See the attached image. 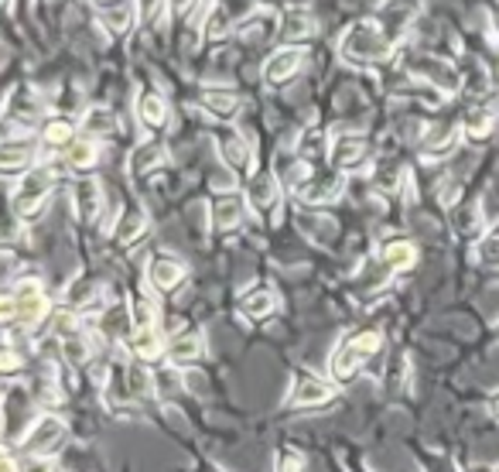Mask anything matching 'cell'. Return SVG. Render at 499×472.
Returning <instances> with one entry per match:
<instances>
[{
	"mask_svg": "<svg viewBox=\"0 0 499 472\" xmlns=\"http://www.w3.org/2000/svg\"><path fill=\"white\" fill-rule=\"evenodd\" d=\"M397 45L386 38V31L376 25V21H356L353 28L343 35L339 42V52H343L345 62L353 65H376V62H386L394 55Z\"/></svg>",
	"mask_w": 499,
	"mask_h": 472,
	"instance_id": "cell-1",
	"label": "cell"
},
{
	"mask_svg": "<svg viewBox=\"0 0 499 472\" xmlns=\"http://www.w3.org/2000/svg\"><path fill=\"white\" fill-rule=\"evenodd\" d=\"M380 346H384V336H380V332H356V336H345L343 343L335 346V353L328 357V377H332L335 384L353 380L359 367H363Z\"/></svg>",
	"mask_w": 499,
	"mask_h": 472,
	"instance_id": "cell-2",
	"label": "cell"
},
{
	"mask_svg": "<svg viewBox=\"0 0 499 472\" xmlns=\"http://www.w3.org/2000/svg\"><path fill=\"white\" fill-rule=\"evenodd\" d=\"M4 322H7V329H15V326H25V329H35L38 322H45V315H48V295H45V287L38 281H21V285L4 298Z\"/></svg>",
	"mask_w": 499,
	"mask_h": 472,
	"instance_id": "cell-3",
	"label": "cell"
},
{
	"mask_svg": "<svg viewBox=\"0 0 499 472\" xmlns=\"http://www.w3.org/2000/svg\"><path fill=\"white\" fill-rule=\"evenodd\" d=\"M400 65L411 72L414 79H421V83H431L434 89H442L444 96H455L458 89H462V75L452 62H444L438 55H428V52H404L400 58Z\"/></svg>",
	"mask_w": 499,
	"mask_h": 472,
	"instance_id": "cell-4",
	"label": "cell"
},
{
	"mask_svg": "<svg viewBox=\"0 0 499 472\" xmlns=\"http://www.w3.org/2000/svg\"><path fill=\"white\" fill-rule=\"evenodd\" d=\"M52 186H55V168H31L21 186L11 192V206H15L17 219H35V216L45 209V202L52 196Z\"/></svg>",
	"mask_w": 499,
	"mask_h": 472,
	"instance_id": "cell-5",
	"label": "cell"
},
{
	"mask_svg": "<svg viewBox=\"0 0 499 472\" xmlns=\"http://www.w3.org/2000/svg\"><path fill=\"white\" fill-rule=\"evenodd\" d=\"M65 421H58L55 415H42L35 425H31V431H25V452L28 456H38V458H52L65 445Z\"/></svg>",
	"mask_w": 499,
	"mask_h": 472,
	"instance_id": "cell-6",
	"label": "cell"
},
{
	"mask_svg": "<svg viewBox=\"0 0 499 472\" xmlns=\"http://www.w3.org/2000/svg\"><path fill=\"white\" fill-rule=\"evenodd\" d=\"M332 397H335V387L328 384L325 377H318L312 370H298L291 394H287V407H314V404H328Z\"/></svg>",
	"mask_w": 499,
	"mask_h": 472,
	"instance_id": "cell-7",
	"label": "cell"
},
{
	"mask_svg": "<svg viewBox=\"0 0 499 472\" xmlns=\"http://www.w3.org/2000/svg\"><path fill=\"white\" fill-rule=\"evenodd\" d=\"M370 157V141L363 134H335L328 144V161L335 172H356Z\"/></svg>",
	"mask_w": 499,
	"mask_h": 472,
	"instance_id": "cell-8",
	"label": "cell"
},
{
	"mask_svg": "<svg viewBox=\"0 0 499 472\" xmlns=\"http://www.w3.org/2000/svg\"><path fill=\"white\" fill-rule=\"evenodd\" d=\"M42 116V100L35 96V89H28L25 83L7 93V106H4V120L7 127L28 130L35 120Z\"/></svg>",
	"mask_w": 499,
	"mask_h": 472,
	"instance_id": "cell-9",
	"label": "cell"
},
{
	"mask_svg": "<svg viewBox=\"0 0 499 472\" xmlns=\"http://www.w3.org/2000/svg\"><path fill=\"white\" fill-rule=\"evenodd\" d=\"M298 199L308 206H325L343 196V172H312L298 188Z\"/></svg>",
	"mask_w": 499,
	"mask_h": 472,
	"instance_id": "cell-10",
	"label": "cell"
},
{
	"mask_svg": "<svg viewBox=\"0 0 499 472\" xmlns=\"http://www.w3.org/2000/svg\"><path fill=\"white\" fill-rule=\"evenodd\" d=\"M134 332H137V326H134V312H130L127 301H114V305L100 315V336L110 346H124V343L130 346Z\"/></svg>",
	"mask_w": 499,
	"mask_h": 472,
	"instance_id": "cell-11",
	"label": "cell"
},
{
	"mask_svg": "<svg viewBox=\"0 0 499 472\" xmlns=\"http://www.w3.org/2000/svg\"><path fill=\"white\" fill-rule=\"evenodd\" d=\"M202 353H205V339H202L199 329H178L168 339V363L172 367H178V370H185V367H195L202 359Z\"/></svg>",
	"mask_w": 499,
	"mask_h": 472,
	"instance_id": "cell-12",
	"label": "cell"
},
{
	"mask_svg": "<svg viewBox=\"0 0 499 472\" xmlns=\"http://www.w3.org/2000/svg\"><path fill=\"white\" fill-rule=\"evenodd\" d=\"M185 277H188V267L178 257H172V254H157V257L147 264V281H151V287H155L157 295L175 291Z\"/></svg>",
	"mask_w": 499,
	"mask_h": 472,
	"instance_id": "cell-13",
	"label": "cell"
},
{
	"mask_svg": "<svg viewBox=\"0 0 499 472\" xmlns=\"http://www.w3.org/2000/svg\"><path fill=\"white\" fill-rule=\"evenodd\" d=\"M301 62H304V52H301L298 45L277 48V52L264 62V83H267V86H284L287 79H294V72L301 69Z\"/></svg>",
	"mask_w": 499,
	"mask_h": 472,
	"instance_id": "cell-14",
	"label": "cell"
},
{
	"mask_svg": "<svg viewBox=\"0 0 499 472\" xmlns=\"http://www.w3.org/2000/svg\"><path fill=\"white\" fill-rule=\"evenodd\" d=\"M246 202L254 213H271L281 206V178L274 172H257L246 182Z\"/></svg>",
	"mask_w": 499,
	"mask_h": 472,
	"instance_id": "cell-15",
	"label": "cell"
},
{
	"mask_svg": "<svg viewBox=\"0 0 499 472\" xmlns=\"http://www.w3.org/2000/svg\"><path fill=\"white\" fill-rule=\"evenodd\" d=\"M96 4V11H100V25L114 38L120 35H127L134 28V21H137V4L134 0H93Z\"/></svg>",
	"mask_w": 499,
	"mask_h": 472,
	"instance_id": "cell-16",
	"label": "cell"
},
{
	"mask_svg": "<svg viewBox=\"0 0 499 472\" xmlns=\"http://www.w3.org/2000/svg\"><path fill=\"white\" fill-rule=\"evenodd\" d=\"M0 157H4V175H17V172H31V161H35V144L31 137H17V134H4V147H0Z\"/></svg>",
	"mask_w": 499,
	"mask_h": 472,
	"instance_id": "cell-17",
	"label": "cell"
},
{
	"mask_svg": "<svg viewBox=\"0 0 499 472\" xmlns=\"http://www.w3.org/2000/svg\"><path fill=\"white\" fill-rule=\"evenodd\" d=\"M314 31H318V25H314V17L308 15V11H301V7H291L284 17H281V28H277V38L284 45H304L314 38Z\"/></svg>",
	"mask_w": 499,
	"mask_h": 472,
	"instance_id": "cell-18",
	"label": "cell"
},
{
	"mask_svg": "<svg viewBox=\"0 0 499 472\" xmlns=\"http://www.w3.org/2000/svg\"><path fill=\"white\" fill-rule=\"evenodd\" d=\"M202 110L209 116H215V120H223V124H229V120H236L240 116V96L236 93H229V89H202Z\"/></svg>",
	"mask_w": 499,
	"mask_h": 472,
	"instance_id": "cell-19",
	"label": "cell"
},
{
	"mask_svg": "<svg viewBox=\"0 0 499 472\" xmlns=\"http://www.w3.org/2000/svg\"><path fill=\"white\" fill-rule=\"evenodd\" d=\"M246 216V202L240 192H223L213 199V226L215 229H236Z\"/></svg>",
	"mask_w": 499,
	"mask_h": 472,
	"instance_id": "cell-20",
	"label": "cell"
},
{
	"mask_svg": "<svg viewBox=\"0 0 499 472\" xmlns=\"http://www.w3.org/2000/svg\"><path fill=\"white\" fill-rule=\"evenodd\" d=\"M380 17H384V25L380 28L386 31V38L397 45L407 28H411V4L407 0H386L384 7H380Z\"/></svg>",
	"mask_w": 499,
	"mask_h": 472,
	"instance_id": "cell-21",
	"label": "cell"
},
{
	"mask_svg": "<svg viewBox=\"0 0 499 472\" xmlns=\"http://www.w3.org/2000/svg\"><path fill=\"white\" fill-rule=\"evenodd\" d=\"M458 151V130L455 127H442V130H428L424 144H421V157L424 161H444Z\"/></svg>",
	"mask_w": 499,
	"mask_h": 472,
	"instance_id": "cell-22",
	"label": "cell"
},
{
	"mask_svg": "<svg viewBox=\"0 0 499 472\" xmlns=\"http://www.w3.org/2000/svg\"><path fill=\"white\" fill-rule=\"evenodd\" d=\"M42 144L48 151H69L75 144V120L72 116H52L42 127Z\"/></svg>",
	"mask_w": 499,
	"mask_h": 472,
	"instance_id": "cell-23",
	"label": "cell"
},
{
	"mask_svg": "<svg viewBox=\"0 0 499 472\" xmlns=\"http://www.w3.org/2000/svg\"><path fill=\"white\" fill-rule=\"evenodd\" d=\"M277 305H281L277 291H274V287H264V285L243 291V298H240L243 315H250V318H267V315L277 312Z\"/></svg>",
	"mask_w": 499,
	"mask_h": 472,
	"instance_id": "cell-24",
	"label": "cell"
},
{
	"mask_svg": "<svg viewBox=\"0 0 499 472\" xmlns=\"http://www.w3.org/2000/svg\"><path fill=\"white\" fill-rule=\"evenodd\" d=\"M130 353L141 359V363H155V359L168 357V346H165V336L155 329H137L134 339H130Z\"/></svg>",
	"mask_w": 499,
	"mask_h": 472,
	"instance_id": "cell-25",
	"label": "cell"
},
{
	"mask_svg": "<svg viewBox=\"0 0 499 472\" xmlns=\"http://www.w3.org/2000/svg\"><path fill=\"white\" fill-rule=\"evenodd\" d=\"M223 161H226L229 172H250L254 168V151H250V144H246V137H240V134H226L223 137Z\"/></svg>",
	"mask_w": 499,
	"mask_h": 472,
	"instance_id": "cell-26",
	"label": "cell"
},
{
	"mask_svg": "<svg viewBox=\"0 0 499 472\" xmlns=\"http://www.w3.org/2000/svg\"><path fill=\"white\" fill-rule=\"evenodd\" d=\"M144 233H147V213H144L141 206H134V209H127V213L120 216V223L114 226V244L130 246L137 244Z\"/></svg>",
	"mask_w": 499,
	"mask_h": 472,
	"instance_id": "cell-27",
	"label": "cell"
},
{
	"mask_svg": "<svg viewBox=\"0 0 499 472\" xmlns=\"http://www.w3.org/2000/svg\"><path fill=\"white\" fill-rule=\"evenodd\" d=\"M75 209H79V219H86V223H96V219H100V209H103L100 182L83 178V182L75 186Z\"/></svg>",
	"mask_w": 499,
	"mask_h": 472,
	"instance_id": "cell-28",
	"label": "cell"
},
{
	"mask_svg": "<svg viewBox=\"0 0 499 472\" xmlns=\"http://www.w3.org/2000/svg\"><path fill=\"white\" fill-rule=\"evenodd\" d=\"M493 124H496V106H485V103L465 110V116H462V130L469 134L472 141H485L493 134Z\"/></svg>",
	"mask_w": 499,
	"mask_h": 472,
	"instance_id": "cell-29",
	"label": "cell"
},
{
	"mask_svg": "<svg viewBox=\"0 0 499 472\" xmlns=\"http://www.w3.org/2000/svg\"><path fill=\"white\" fill-rule=\"evenodd\" d=\"M168 100L161 96V93H144L141 103H137V120H141L147 130H157L168 124Z\"/></svg>",
	"mask_w": 499,
	"mask_h": 472,
	"instance_id": "cell-30",
	"label": "cell"
},
{
	"mask_svg": "<svg viewBox=\"0 0 499 472\" xmlns=\"http://www.w3.org/2000/svg\"><path fill=\"white\" fill-rule=\"evenodd\" d=\"M65 161H69V172H93L96 168V161H100V141H93V137H83V141H75L65 151Z\"/></svg>",
	"mask_w": 499,
	"mask_h": 472,
	"instance_id": "cell-31",
	"label": "cell"
},
{
	"mask_svg": "<svg viewBox=\"0 0 499 472\" xmlns=\"http://www.w3.org/2000/svg\"><path fill=\"white\" fill-rule=\"evenodd\" d=\"M380 260L386 267H394V271H411L414 260H417V250H414L411 240H386L380 246Z\"/></svg>",
	"mask_w": 499,
	"mask_h": 472,
	"instance_id": "cell-32",
	"label": "cell"
},
{
	"mask_svg": "<svg viewBox=\"0 0 499 472\" xmlns=\"http://www.w3.org/2000/svg\"><path fill=\"white\" fill-rule=\"evenodd\" d=\"M274 15L271 11H254V15H246L240 21V28H236V35H240L243 42H260V38H267V35H274Z\"/></svg>",
	"mask_w": 499,
	"mask_h": 472,
	"instance_id": "cell-33",
	"label": "cell"
},
{
	"mask_svg": "<svg viewBox=\"0 0 499 472\" xmlns=\"http://www.w3.org/2000/svg\"><path fill=\"white\" fill-rule=\"evenodd\" d=\"M165 157H168V151H165V144L161 141L141 144V147L134 151V157H130V168H134V175H147L151 168H157Z\"/></svg>",
	"mask_w": 499,
	"mask_h": 472,
	"instance_id": "cell-34",
	"label": "cell"
},
{
	"mask_svg": "<svg viewBox=\"0 0 499 472\" xmlns=\"http://www.w3.org/2000/svg\"><path fill=\"white\" fill-rule=\"evenodd\" d=\"M328 137L325 134H318V130H308V134H301V141H298V157L304 161V165H318L322 157H328Z\"/></svg>",
	"mask_w": 499,
	"mask_h": 472,
	"instance_id": "cell-35",
	"label": "cell"
},
{
	"mask_svg": "<svg viewBox=\"0 0 499 472\" xmlns=\"http://www.w3.org/2000/svg\"><path fill=\"white\" fill-rule=\"evenodd\" d=\"M202 35H205V42H226L229 35H233V21H229L226 7H213V11L205 15Z\"/></svg>",
	"mask_w": 499,
	"mask_h": 472,
	"instance_id": "cell-36",
	"label": "cell"
},
{
	"mask_svg": "<svg viewBox=\"0 0 499 472\" xmlns=\"http://www.w3.org/2000/svg\"><path fill=\"white\" fill-rule=\"evenodd\" d=\"M58 349L65 353V359H69L72 367H89L93 363V346H89L86 332H79V336H72V339H65V343H58Z\"/></svg>",
	"mask_w": 499,
	"mask_h": 472,
	"instance_id": "cell-37",
	"label": "cell"
},
{
	"mask_svg": "<svg viewBox=\"0 0 499 472\" xmlns=\"http://www.w3.org/2000/svg\"><path fill=\"white\" fill-rule=\"evenodd\" d=\"M96 295H100V285H96L93 277H75V281H72V287L65 291V305L79 312V308H86V305L96 298Z\"/></svg>",
	"mask_w": 499,
	"mask_h": 472,
	"instance_id": "cell-38",
	"label": "cell"
},
{
	"mask_svg": "<svg viewBox=\"0 0 499 472\" xmlns=\"http://www.w3.org/2000/svg\"><path fill=\"white\" fill-rule=\"evenodd\" d=\"M483 223H485V216L475 202H472V206H458L455 209V229L462 236H479V233H483Z\"/></svg>",
	"mask_w": 499,
	"mask_h": 472,
	"instance_id": "cell-39",
	"label": "cell"
},
{
	"mask_svg": "<svg viewBox=\"0 0 499 472\" xmlns=\"http://www.w3.org/2000/svg\"><path fill=\"white\" fill-rule=\"evenodd\" d=\"M397 96L400 100H417V103H424V106H442V100H444L442 89H434L431 83H421V79L411 83V86H400Z\"/></svg>",
	"mask_w": 499,
	"mask_h": 472,
	"instance_id": "cell-40",
	"label": "cell"
},
{
	"mask_svg": "<svg viewBox=\"0 0 499 472\" xmlns=\"http://www.w3.org/2000/svg\"><path fill=\"white\" fill-rule=\"evenodd\" d=\"M373 175H376V188H380V192H397V188L404 186V178H407V172L400 168L397 161H380V165L373 168Z\"/></svg>",
	"mask_w": 499,
	"mask_h": 472,
	"instance_id": "cell-41",
	"label": "cell"
},
{
	"mask_svg": "<svg viewBox=\"0 0 499 472\" xmlns=\"http://www.w3.org/2000/svg\"><path fill=\"white\" fill-rule=\"evenodd\" d=\"M130 312H134V326L137 329H155L157 326V305L144 291H137L134 295V301H130Z\"/></svg>",
	"mask_w": 499,
	"mask_h": 472,
	"instance_id": "cell-42",
	"label": "cell"
},
{
	"mask_svg": "<svg viewBox=\"0 0 499 472\" xmlns=\"http://www.w3.org/2000/svg\"><path fill=\"white\" fill-rule=\"evenodd\" d=\"M390 271H394V267H386V264H384L380 257L370 260V264H363V274H359V285H366L370 291H376V287H384V285H386V277H390Z\"/></svg>",
	"mask_w": 499,
	"mask_h": 472,
	"instance_id": "cell-43",
	"label": "cell"
},
{
	"mask_svg": "<svg viewBox=\"0 0 499 472\" xmlns=\"http://www.w3.org/2000/svg\"><path fill=\"white\" fill-rule=\"evenodd\" d=\"M86 137L93 141H103V137H110V110H89L86 114Z\"/></svg>",
	"mask_w": 499,
	"mask_h": 472,
	"instance_id": "cell-44",
	"label": "cell"
},
{
	"mask_svg": "<svg viewBox=\"0 0 499 472\" xmlns=\"http://www.w3.org/2000/svg\"><path fill=\"white\" fill-rule=\"evenodd\" d=\"M475 257H479L483 267H499V233H489V236L479 240V246H475Z\"/></svg>",
	"mask_w": 499,
	"mask_h": 472,
	"instance_id": "cell-45",
	"label": "cell"
},
{
	"mask_svg": "<svg viewBox=\"0 0 499 472\" xmlns=\"http://www.w3.org/2000/svg\"><path fill=\"white\" fill-rule=\"evenodd\" d=\"M386 380H390V390H397L404 380H411V359L397 353V357L390 359V367H386Z\"/></svg>",
	"mask_w": 499,
	"mask_h": 472,
	"instance_id": "cell-46",
	"label": "cell"
},
{
	"mask_svg": "<svg viewBox=\"0 0 499 472\" xmlns=\"http://www.w3.org/2000/svg\"><path fill=\"white\" fill-rule=\"evenodd\" d=\"M0 367H4V373H7V377H15V373L21 370V367H25V357H21V353L15 349V343L4 346V357H0Z\"/></svg>",
	"mask_w": 499,
	"mask_h": 472,
	"instance_id": "cell-47",
	"label": "cell"
},
{
	"mask_svg": "<svg viewBox=\"0 0 499 472\" xmlns=\"http://www.w3.org/2000/svg\"><path fill=\"white\" fill-rule=\"evenodd\" d=\"M175 380H178V377H175L172 370H161L155 377V387H157V394H175V390H178V384H175Z\"/></svg>",
	"mask_w": 499,
	"mask_h": 472,
	"instance_id": "cell-48",
	"label": "cell"
},
{
	"mask_svg": "<svg viewBox=\"0 0 499 472\" xmlns=\"http://www.w3.org/2000/svg\"><path fill=\"white\" fill-rule=\"evenodd\" d=\"M277 469H281V472H304V458H301L298 452H284Z\"/></svg>",
	"mask_w": 499,
	"mask_h": 472,
	"instance_id": "cell-49",
	"label": "cell"
},
{
	"mask_svg": "<svg viewBox=\"0 0 499 472\" xmlns=\"http://www.w3.org/2000/svg\"><path fill=\"white\" fill-rule=\"evenodd\" d=\"M25 472H55V466H52V462H48V458L31 456L28 462H25Z\"/></svg>",
	"mask_w": 499,
	"mask_h": 472,
	"instance_id": "cell-50",
	"label": "cell"
},
{
	"mask_svg": "<svg viewBox=\"0 0 499 472\" xmlns=\"http://www.w3.org/2000/svg\"><path fill=\"white\" fill-rule=\"evenodd\" d=\"M4 472H17V462L11 456H4Z\"/></svg>",
	"mask_w": 499,
	"mask_h": 472,
	"instance_id": "cell-51",
	"label": "cell"
},
{
	"mask_svg": "<svg viewBox=\"0 0 499 472\" xmlns=\"http://www.w3.org/2000/svg\"><path fill=\"white\" fill-rule=\"evenodd\" d=\"M493 42H496V48H499V11H496V17H493Z\"/></svg>",
	"mask_w": 499,
	"mask_h": 472,
	"instance_id": "cell-52",
	"label": "cell"
},
{
	"mask_svg": "<svg viewBox=\"0 0 499 472\" xmlns=\"http://www.w3.org/2000/svg\"><path fill=\"white\" fill-rule=\"evenodd\" d=\"M489 407H493V415L499 417V390H496V394H493V397H489Z\"/></svg>",
	"mask_w": 499,
	"mask_h": 472,
	"instance_id": "cell-53",
	"label": "cell"
},
{
	"mask_svg": "<svg viewBox=\"0 0 499 472\" xmlns=\"http://www.w3.org/2000/svg\"><path fill=\"white\" fill-rule=\"evenodd\" d=\"M192 0H172V11H185Z\"/></svg>",
	"mask_w": 499,
	"mask_h": 472,
	"instance_id": "cell-54",
	"label": "cell"
},
{
	"mask_svg": "<svg viewBox=\"0 0 499 472\" xmlns=\"http://www.w3.org/2000/svg\"><path fill=\"white\" fill-rule=\"evenodd\" d=\"M4 7H7V11H11V7H15V0H4Z\"/></svg>",
	"mask_w": 499,
	"mask_h": 472,
	"instance_id": "cell-55",
	"label": "cell"
}]
</instances>
